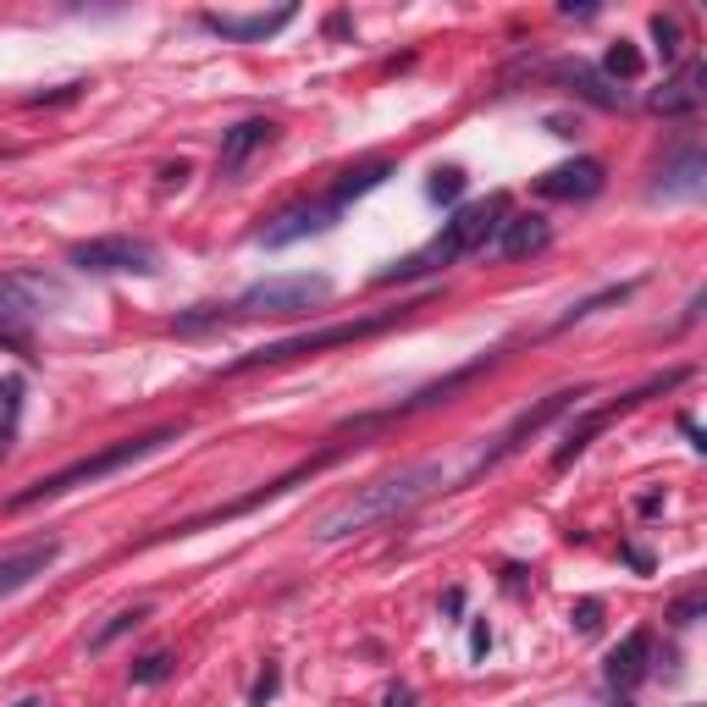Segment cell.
<instances>
[{
    "mask_svg": "<svg viewBox=\"0 0 707 707\" xmlns=\"http://www.w3.org/2000/svg\"><path fill=\"white\" fill-rule=\"evenodd\" d=\"M277 686H282V669H277V664H266V669H260V680H254V692H249V707H266L271 697H277Z\"/></svg>",
    "mask_w": 707,
    "mask_h": 707,
    "instance_id": "cell-27",
    "label": "cell"
},
{
    "mask_svg": "<svg viewBox=\"0 0 707 707\" xmlns=\"http://www.w3.org/2000/svg\"><path fill=\"white\" fill-rule=\"evenodd\" d=\"M703 188H707V155L697 144H675V155L658 166L653 194H658V199H697Z\"/></svg>",
    "mask_w": 707,
    "mask_h": 707,
    "instance_id": "cell-16",
    "label": "cell"
},
{
    "mask_svg": "<svg viewBox=\"0 0 707 707\" xmlns=\"http://www.w3.org/2000/svg\"><path fill=\"white\" fill-rule=\"evenodd\" d=\"M647 664H653V636H647V631H631V636L609 653V686H620V692L642 686V680H647Z\"/></svg>",
    "mask_w": 707,
    "mask_h": 707,
    "instance_id": "cell-19",
    "label": "cell"
},
{
    "mask_svg": "<svg viewBox=\"0 0 707 707\" xmlns=\"http://www.w3.org/2000/svg\"><path fill=\"white\" fill-rule=\"evenodd\" d=\"M271 138H277V122H266V116H249V122L227 127L221 149H216V177H238L260 149H271Z\"/></svg>",
    "mask_w": 707,
    "mask_h": 707,
    "instance_id": "cell-15",
    "label": "cell"
},
{
    "mask_svg": "<svg viewBox=\"0 0 707 707\" xmlns=\"http://www.w3.org/2000/svg\"><path fill=\"white\" fill-rule=\"evenodd\" d=\"M542 72H548V77H559V83H564L570 94H581V100H586V105H597V111H620V105H625V89H614V83H609V77L597 72V66H586L581 55L548 61Z\"/></svg>",
    "mask_w": 707,
    "mask_h": 707,
    "instance_id": "cell-14",
    "label": "cell"
},
{
    "mask_svg": "<svg viewBox=\"0 0 707 707\" xmlns=\"http://www.w3.org/2000/svg\"><path fill=\"white\" fill-rule=\"evenodd\" d=\"M548 243H553V221H548V216H537V210L503 216V227H498V238H492V249H498L503 260H526V254H542Z\"/></svg>",
    "mask_w": 707,
    "mask_h": 707,
    "instance_id": "cell-17",
    "label": "cell"
},
{
    "mask_svg": "<svg viewBox=\"0 0 707 707\" xmlns=\"http://www.w3.org/2000/svg\"><path fill=\"white\" fill-rule=\"evenodd\" d=\"M171 669H177L171 653H144V658L133 664V686H160V680H171Z\"/></svg>",
    "mask_w": 707,
    "mask_h": 707,
    "instance_id": "cell-24",
    "label": "cell"
},
{
    "mask_svg": "<svg viewBox=\"0 0 707 707\" xmlns=\"http://www.w3.org/2000/svg\"><path fill=\"white\" fill-rule=\"evenodd\" d=\"M437 487H443V465H409V470H398V476H382V481L360 487L354 498H343V503L315 526V542H343V537H354V531H371V526H382V520H398V514H409L415 503H426Z\"/></svg>",
    "mask_w": 707,
    "mask_h": 707,
    "instance_id": "cell-1",
    "label": "cell"
},
{
    "mask_svg": "<svg viewBox=\"0 0 707 707\" xmlns=\"http://www.w3.org/2000/svg\"><path fill=\"white\" fill-rule=\"evenodd\" d=\"M183 432H188V426H155V432H144V437L105 443L100 454H83V459L61 465L55 476H39V481H28L22 492H11V498H6V514H22V509H33V503L66 498V492H77V487H94V481H105V476H116V470H127V465H138V459L171 448V443H183Z\"/></svg>",
    "mask_w": 707,
    "mask_h": 707,
    "instance_id": "cell-2",
    "label": "cell"
},
{
    "mask_svg": "<svg viewBox=\"0 0 707 707\" xmlns=\"http://www.w3.org/2000/svg\"><path fill=\"white\" fill-rule=\"evenodd\" d=\"M686 376H692V371H664V376H653V382H642L636 393H625L620 404H603V409H586V415H581V420H575V426L564 432V443H559V454H553V470H570V465H575V459L586 454V443H592V437H597V432H603V426H609L614 415H625V409H636V404H647L653 393H669V387H680Z\"/></svg>",
    "mask_w": 707,
    "mask_h": 707,
    "instance_id": "cell-8",
    "label": "cell"
},
{
    "mask_svg": "<svg viewBox=\"0 0 707 707\" xmlns=\"http://www.w3.org/2000/svg\"><path fill=\"white\" fill-rule=\"evenodd\" d=\"M503 216H509V199H503V194H487V199H476V205H459L426 249H415L409 260H398V266L382 271L376 282H382V288H393V282H420V277H432V271H443V266H454V260H465V254H481V249L498 238Z\"/></svg>",
    "mask_w": 707,
    "mask_h": 707,
    "instance_id": "cell-3",
    "label": "cell"
},
{
    "mask_svg": "<svg viewBox=\"0 0 707 707\" xmlns=\"http://www.w3.org/2000/svg\"><path fill=\"white\" fill-rule=\"evenodd\" d=\"M22 707H44V703H22Z\"/></svg>",
    "mask_w": 707,
    "mask_h": 707,
    "instance_id": "cell-31",
    "label": "cell"
},
{
    "mask_svg": "<svg viewBox=\"0 0 707 707\" xmlns=\"http://www.w3.org/2000/svg\"><path fill=\"white\" fill-rule=\"evenodd\" d=\"M707 83V66L703 61H686L675 77H664V89L647 100V111H658V116H686V111H697L703 105V89Z\"/></svg>",
    "mask_w": 707,
    "mask_h": 707,
    "instance_id": "cell-18",
    "label": "cell"
},
{
    "mask_svg": "<svg viewBox=\"0 0 707 707\" xmlns=\"http://www.w3.org/2000/svg\"><path fill=\"white\" fill-rule=\"evenodd\" d=\"M17 415H22V376H6L0 382V459L17 443Z\"/></svg>",
    "mask_w": 707,
    "mask_h": 707,
    "instance_id": "cell-22",
    "label": "cell"
},
{
    "mask_svg": "<svg viewBox=\"0 0 707 707\" xmlns=\"http://www.w3.org/2000/svg\"><path fill=\"white\" fill-rule=\"evenodd\" d=\"M293 17H299V6H277V11H249V17H238V11H205V17H199V28H210V33L232 39V44H254V39H271V33H282V28H288Z\"/></svg>",
    "mask_w": 707,
    "mask_h": 707,
    "instance_id": "cell-13",
    "label": "cell"
},
{
    "mask_svg": "<svg viewBox=\"0 0 707 707\" xmlns=\"http://www.w3.org/2000/svg\"><path fill=\"white\" fill-rule=\"evenodd\" d=\"M426 194H432L437 205H448V199H459V194H465V171H454V166H448V171H437V177L426 183Z\"/></svg>",
    "mask_w": 707,
    "mask_h": 707,
    "instance_id": "cell-26",
    "label": "cell"
},
{
    "mask_svg": "<svg viewBox=\"0 0 707 707\" xmlns=\"http://www.w3.org/2000/svg\"><path fill=\"white\" fill-rule=\"evenodd\" d=\"M642 66H647V61H642V50H636L631 39H614V44H609V55H603V77H609L614 89H620V83H636V77H642Z\"/></svg>",
    "mask_w": 707,
    "mask_h": 707,
    "instance_id": "cell-20",
    "label": "cell"
},
{
    "mask_svg": "<svg viewBox=\"0 0 707 707\" xmlns=\"http://www.w3.org/2000/svg\"><path fill=\"white\" fill-rule=\"evenodd\" d=\"M144 620H149V603H133V609H122V614H111V620H105V625H100V631L89 636V653H105V647H111L116 636H127V631H138Z\"/></svg>",
    "mask_w": 707,
    "mask_h": 707,
    "instance_id": "cell-21",
    "label": "cell"
},
{
    "mask_svg": "<svg viewBox=\"0 0 707 707\" xmlns=\"http://www.w3.org/2000/svg\"><path fill=\"white\" fill-rule=\"evenodd\" d=\"M61 288L39 271H0V326H28L44 304H55Z\"/></svg>",
    "mask_w": 707,
    "mask_h": 707,
    "instance_id": "cell-11",
    "label": "cell"
},
{
    "mask_svg": "<svg viewBox=\"0 0 707 707\" xmlns=\"http://www.w3.org/2000/svg\"><path fill=\"white\" fill-rule=\"evenodd\" d=\"M393 177V160H365V166H349L321 199H304V205H288L266 232H260V243L266 249H288V243H299V238H310V232H326V227H337V216L354 205V199H365L371 188H382Z\"/></svg>",
    "mask_w": 707,
    "mask_h": 707,
    "instance_id": "cell-5",
    "label": "cell"
},
{
    "mask_svg": "<svg viewBox=\"0 0 707 707\" xmlns=\"http://www.w3.org/2000/svg\"><path fill=\"white\" fill-rule=\"evenodd\" d=\"M603 183H609V166H603L597 155H575V160L542 171V177H537V194H542V199H559V205H581V199H597Z\"/></svg>",
    "mask_w": 707,
    "mask_h": 707,
    "instance_id": "cell-10",
    "label": "cell"
},
{
    "mask_svg": "<svg viewBox=\"0 0 707 707\" xmlns=\"http://www.w3.org/2000/svg\"><path fill=\"white\" fill-rule=\"evenodd\" d=\"M487 647H492V631H487V625H476V631H470V653H476V658H487Z\"/></svg>",
    "mask_w": 707,
    "mask_h": 707,
    "instance_id": "cell-29",
    "label": "cell"
},
{
    "mask_svg": "<svg viewBox=\"0 0 707 707\" xmlns=\"http://www.w3.org/2000/svg\"><path fill=\"white\" fill-rule=\"evenodd\" d=\"M581 398H592V387H564V393H548V398H542L537 409H526V415H514V426H509V432L498 437V448H487V454L476 459V470H470V476H481V470H492V465H503L509 454H520V448H526V443H531V437H537L542 426H553L559 415H570V409H575Z\"/></svg>",
    "mask_w": 707,
    "mask_h": 707,
    "instance_id": "cell-9",
    "label": "cell"
},
{
    "mask_svg": "<svg viewBox=\"0 0 707 707\" xmlns=\"http://www.w3.org/2000/svg\"><path fill=\"white\" fill-rule=\"evenodd\" d=\"M636 293V282H620V288H603V293H592V299H581V304H570L559 321H553V332H564V326H575V321H586V315H597L603 304H620V299H631Z\"/></svg>",
    "mask_w": 707,
    "mask_h": 707,
    "instance_id": "cell-23",
    "label": "cell"
},
{
    "mask_svg": "<svg viewBox=\"0 0 707 707\" xmlns=\"http://www.w3.org/2000/svg\"><path fill=\"white\" fill-rule=\"evenodd\" d=\"M66 260H72L77 271H89V277H149L160 254H155L149 238L111 232V238H83V243H72Z\"/></svg>",
    "mask_w": 707,
    "mask_h": 707,
    "instance_id": "cell-7",
    "label": "cell"
},
{
    "mask_svg": "<svg viewBox=\"0 0 707 707\" xmlns=\"http://www.w3.org/2000/svg\"><path fill=\"white\" fill-rule=\"evenodd\" d=\"M55 559H61V537H33L22 548H6L0 553V603L17 597V592H28Z\"/></svg>",
    "mask_w": 707,
    "mask_h": 707,
    "instance_id": "cell-12",
    "label": "cell"
},
{
    "mask_svg": "<svg viewBox=\"0 0 707 707\" xmlns=\"http://www.w3.org/2000/svg\"><path fill=\"white\" fill-rule=\"evenodd\" d=\"M387 707H415V692H409V686H398V692H387Z\"/></svg>",
    "mask_w": 707,
    "mask_h": 707,
    "instance_id": "cell-30",
    "label": "cell"
},
{
    "mask_svg": "<svg viewBox=\"0 0 707 707\" xmlns=\"http://www.w3.org/2000/svg\"><path fill=\"white\" fill-rule=\"evenodd\" d=\"M597 614H603V609H597V603H592V597H586V603H581V609H575V625H581V631H586V636H592V631H597V625H603V620H597Z\"/></svg>",
    "mask_w": 707,
    "mask_h": 707,
    "instance_id": "cell-28",
    "label": "cell"
},
{
    "mask_svg": "<svg viewBox=\"0 0 707 707\" xmlns=\"http://www.w3.org/2000/svg\"><path fill=\"white\" fill-rule=\"evenodd\" d=\"M653 39H658V55H664V61H675V55H680V44H686L680 22H675V17H664V11L653 17Z\"/></svg>",
    "mask_w": 707,
    "mask_h": 707,
    "instance_id": "cell-25",
    "label": "cell"
},
{
    "mask_svg": "<svg viewBox=\"0 0 707 707\" xmlns=\"http://www.w3.org/2000/svg\"><path fill=\"white\" fill-rule=\"evenodd\" d=\"M332 299V277L321 271H282V277H260L238 293L232 315H299Z\"/></svg>",
    "mask_w": 707,
    "mask_h": 707,
    "instance_id": "cell-6",
    "label": "cell"
},
{
    "mask_svg": "<svg viewBox=\"0 0 707 707\" xmlns=\"http://www.w3.org/2000/svg\"><path fill=\"white\" fill-rule=\"evenodd\" d=\"M426 304H432V299H404V304H387V310H371V315H354V321H337V326H315V332H293V337L260 343V349L238 354L232 365H221L216 376H243V371H266V365H288V360H304V354H326V349H343V343L382 337L387 326L409 321V315L426 310Z\"/></svg>",
    "mask_w": 707,
    "mask_h": 707,
    "instance_id": "cell-4",
    "label": "cell"
}]
</instances>
